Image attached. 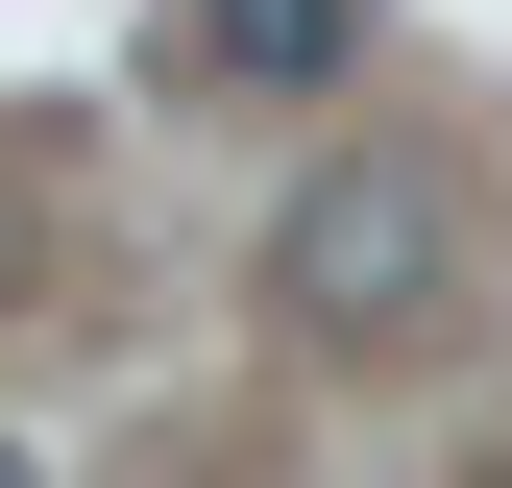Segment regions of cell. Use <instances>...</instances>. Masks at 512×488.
Here are the masks:
<instances>
[{
	"label": "cell",
	"instance_id": "1",
	"mask_svg": "<svg viewBox=\"0 0 512 488\" xmlns=\"http://www.w3.org/2000/svg\"><path fill=\"white\" fill-rule=\"evenodd\" d=\"M269 318H317V342H439V318H464V196H439L415 147L293 171V220H269Z\"/></svg>",
	"mask_w": 512,
	"mask_h": 488
},
{
	"label": "cell",
	"instance_id": "2",
	"mask_svg": "<svg viewBox=\"0 0 512 488\" xmlns=\"http://www.w3.org/2000/svg\"><path fill=\"white\" fill-rule=\"evenodd\" d=\"M342 49H366V0H171L147 74H171V98H317Z\"/></svg>",
	"mask_w": 512,
	"mask_h": 488
},
{
	"label": "cell",
	"instance_id": "3",
	"mask_svg": "<svg viewBox=\"0 0 512 488\" xmlns=\"http://www.w3.org/2000/svg\"><path fill=\"white\" fill-rule=\"evenodd\" d=\"M0 488H49V464H25V440H0Z\"/></svg>",
	"mask_w": 512,
	"mask_h": 488
},
{
	"label": "cell",
	"instance_id": "4",
	"mask_svg": "<svg viewBox=\"0 0 512 488\" xmlns=\"http://www.w3.org/2000/svg\"><path fill=\"white\" fill-rule=\"evenodd\" d=\"M488 488H512V464H488Z\"/></svg>",
	"mask_w": 512,
	"mask_h": 488
}]
</instances>
